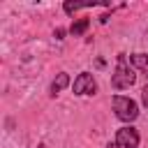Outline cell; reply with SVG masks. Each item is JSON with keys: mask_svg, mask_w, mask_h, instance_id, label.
Here are the masks:
<instances>
[{"mask_svg": "<svg viewBox=\"0 0 148 148\" xmlns=\"http://www.w3.org/2000/svg\"><path fill=\"white\" fill-rule=\"evenodd\" d=\"M134 81H136V74H134V69L130 67L127 58L120 53V56H118V62H116V69H113V76H111V86H113L116 90H125V88L134 86Z\"/></svg>", "mask_w": 148, "mask_h": 148, "instance_id": "obj_1", "label": "cell"}, {"mask_svg": "<svg viewBox=\"0 0 148 148\" xmlns=\"http://www.w3.org/2000/svg\"><path fill=\"white\" fill-rule=\"evenodd\" d=\"M113 111H116L118 120H123V123H132V120H136V116H139L136 102H134L132 97H125V95H116V97H113Z\"/></svg>", "mask_w": 148, "mask_h": 148, "instance_id": "obj_2", "label": "cell"}, {"mask_svg": "<svg viewBox=\"0 0 148 148\" xmlns=\"http://www.w3.org/2000/svg\"><path fill=\"white\" fill-rule=\"evenodd\" d=\"M139 141H141L139 132H136L134 127L125 125V127H120V130L116 132V139H113L106 148H139Z\"/></svg>", "mask_w": 148, "mask_h": 148, "instance_id": "obj_3", "label": "cell"}, {"mask_svg": "<svg viewBox=\"0 0 148 148\" xmlns=\"http://www.w3.org/2000/svg\"><path fill=\"white\" fill-rule=\"evenodd\" d=\"M72 90H74V95H95L97 92V83H95V79H92L90 72H81L74 79Z\"/></svg>", "mask_w": 148, "mask_h": 148, "instance_id": "obj_4", "label": "cell"}, {"mask_svg": "<svg viewBox=\"0 0 148 148\" xmlns=\"http://www.w3.org/2000/svg\"><path fill=\"white\" fill-rule=\"evenodd\" d=\"M65 86H69V74H67V72H60V74L53 79V83H51V95H58Z\"/></svg>", "mask_w": 148, "mask_h": 148, "instance_id": "obj_5", "label": "cell"}, {"mask_svg": "<svg viewBox=\"0 0 148 148\" xmlns=\"http://www.w3.org/2000/svg\"><path fill=\"white\" fill-rule=\"evenodd\" d=\"M130 65L146 72V69H148V53H132V56H130Z\"/></svg>", "mask_w": 148, "mask_h": 148, "instance_id": "obj_6", "label": "cell"}, {"mask_svg": "<svg viewBox=\"0 0 148 148\" xmlns=\"http://www.w3.org/2000/svg\"><path fill=\"white\" fill-rule=\"evenodd\" d=\"M88 28H90V21H88V18H79V21H74V23L69 25V32H72L74 37H79V35H83Z\"/></svg>", "mask_w": 148, "mask_h": 148, "instance_id": "obj_7", "label": "cell"}, {"mask_svg": "<svg viewBox=\"0 0 148 148\" xmlns=\"http://www.w3.org/2000/svg\"><path fill=\"white\" fill-rule=\"evenodd\" d=\"M97 2H65L62 5V9L67 12V14H74V12H79V9H86V7H95Z\"/></svg>", "mask_w": 148, "mask_h": 148, "instance_id": "obj_8", "label": "cell"}, {"mask_svg": "<svg viewBox=\"0 0 148 148\" xmlns=\"http://www.w3.org/2000/svg\"><path fill=\"white\" fill-rule=\"evenodd\" d=\"M141 102H143V106L148 109V83H146V88L141 90Z\"/></svg>", "mask_w": 148, "mask_h": 148, "instance_id": "obj_9", "label": "cell"}, {"mask_svg": "<svg viewBox=\"0 0 148 148\" xmlns=\"http://www.w3.org/2000/svg\"><path fill=\"white\" fill-rule=\"evenodd\" d=\"M53 37H56V39H62V37H65V30H62V28H56Z\"/></svg>", "mask_w": 148, "mask_h": 148, "instance_id": "obj_10", "label": "cell"}, {"mask_svg": "<svg viewBox=\"0 0 148 148\" xmlns=\"http://www.w3.org/2000/svg\"><path fill=\"white\" fill-rule=\"evenodd\" d=\"M146 79H148V69H146Z\"/></svg>", "mask_w": 148, "mask_h": 148, "instance_id": "obj_11", "label": "cell"}]
</instances>
